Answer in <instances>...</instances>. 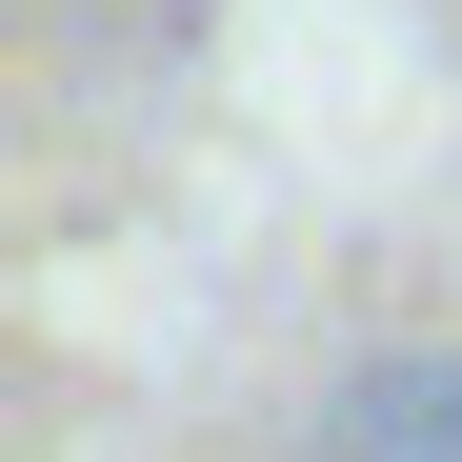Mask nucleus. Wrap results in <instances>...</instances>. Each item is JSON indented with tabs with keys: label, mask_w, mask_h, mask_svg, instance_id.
<instances>
[{
	"label": "nucleus",
	"mask_w": 462,
	"mask_h": 462,
	"mask_svg": "<svg viewBox=\"0 0 462 462\" xmlns=\"http://www.w3.org/2000/svg\"><path fill=\"white\" fill-rule=\"evenodd\" d=\"M301 462H462V342H362L301 422Z\"/></svg>",
	"instance_id": "obj_1"
}]
</instances>
